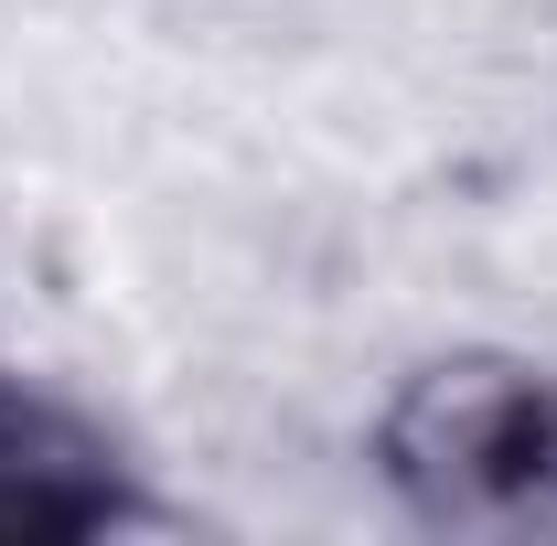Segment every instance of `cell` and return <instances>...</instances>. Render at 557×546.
<instances>
[{
	"label": "cell",
	"mask_w": 557,
	"mask_h": 546,
	"mask_svg": "<svg viewBox=\"0 0 557 546\" xmlns=\"http://www.w3.org/2000/svg\"><path fill=\"white\" fill-rule=\"evenodd\" d=\"M375 472L429 536L557 546V375L525 353H429L375 418Z\"/></svg>",
	"instance_id": "6da1fadb"
},
{
	"label": "cell",
	"mask_w": 557,
	"mask_h": 546,
	"mask_svg": "<svg viewBox=\"0 0 557 546\" xmlns=\"http://www.w3.org/2000/svg\"><path fill=\"white\" fill-rule=\"evenodd\" d=\"M161 504L139 493L129 450L97 429L86 408L0 375V546H44V536H119L150 525Z\"/></svg>",
	"instance_id": "7a4b0ae2"
}]
</instances>
